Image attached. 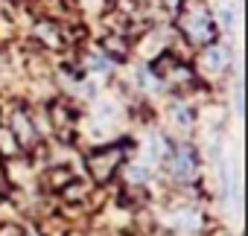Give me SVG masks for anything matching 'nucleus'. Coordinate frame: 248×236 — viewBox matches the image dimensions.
<instances>
[{
  "label": "nucleus",
  "mask_w": 248,
  "mask_h": 236,
  "mask_svg": "<svg viewBox=\"0 0 248 236\" xmlns=\"http://www.w3.org/2000/svg\"><path fill=\"white\" fill-rule=\"evenodd\" d=\"M175 30L196 50L219 41L216 15L210 12V6L204 3V0H181V3L175 6Z\"/></svg>",
  "instance_id": "obj_1"
},
{
  "label": "nucleus",
  "mask_w": 248,
  "mask_h": 236,
  "mask_svg": "<svg viewBox=\"0 0 248 236\" xmlns=\"http://www.w3.org/2000/svg\"><path fill=\"white\" fill-rule=\"evenodd\" d=\"M126 152H129V143H102V146H96V149H91L88 155H85V169H88V175L96 181V184H105V181H111L117 172H120V166L126 163Z\"/></svg>",
  "instance_id": "obj_2"
},
{
  "label": "nucleus",
  "mask_w": 248,
  "mask_h": 236,
  "mask_svg": "<svg viewBox=\"0 0 248 236\" xmlns=\"http://www.w3.org/2000/svg\"><path fill=\"white\" fill-rule=\"evenodd\" d=\"M228 70H231V50L225 44L213 41V44H207V47L199 50L196 67H193L196 79H202V82H219Z\"/></svg>",
  "instance_id": "obj_3"
},
{
  "label": "nucleus",
  "mask_w": 248,
  "mask_h": 236,
  "mask_svg": "<svg viewBox=\"0 0 248 236\" xmlns=\"http://www.w3.org/2000/svg\"><path fill=\"white\" fill-rule=\"evenodd\" d=\"M164 166H167V172H170L172 181H178V184H190V181L199 175V155H196L193 146L178 143V146H170V149H167Z\"/></svg>",
  "instance_id": "obj_4"
},
{
  "label": "nucleus",
  "mask_w": 248,
  "mask_h": 236,
  "mask_svg": "<svg viewBox=\"0 0 248 236\" xmlns=\"http://www.w3.org/2000/svg\"><path fill=\"white\" fill-rule=\"evenodd\" d=\"M9 137H12V140H15V146H18V149H24V152L35 149V146L41 143L38 126H35L32 114H30L27 108H15V111H12V117H9Z\"/></svg>",
  "instance_id": "obj_5"
},
{
  "label": "nucleus",
  "mask_w": 248,
  "mask_h": 236,
  "mask_svg": "<svg viewBox=\"0 0 248 236\" xmlns=\"http://www.w3.org/2000/svg\"><path fill=\"white\" fill-rule=\"evenodd\" d=\"M47 117H50V126H53L56 137H62L64 143H70L73 132H76V123H79V111L67 99H53L50 108H47Z\"/></svg>",
  "instance_id": "obj_6"
},
{
  "label": "nucleus",
  "mask_w": 248,
  "mask_h": 236,
  "mask_svg": "<svg viewBox=\"0 0 248 236\" xmlns=\"http://www.w3.org/2000/svg\"><path fill=\"white\" fill-rule=\"evenodd\" d=\"M67 32H64V27L56 21V18H41L38 24H35V38L44 44V47H50V50H59V47H64V38Z\"/></svg>",
  "instance_id": "obj_7"
},
{
  "label": "nucleus",
  "mask_w": 248,
  "mask_h": 236,
  "mask_svg": "<svg viewBox=\"0 0 248 236\" xmlns=\"http://www.w3.org/2000/svg\"><path fill=\"white\" fill-rule=\"evenodd\" d=\"M44 178H47V187H50L53 192H62V190H67V187L76 181V175H73L67 166H53Z\"/></svg>",
  "instance_id": "obj_8"
},
{
  "label": "nucleus",
  "mask_w": 248,
  "mask_h": 236,
  "mask_svg": "<svg viewBox=\"0 0 248 236\" xmlns=\"http://www.w3.org/2000/svg\"><path fill=\"white\" fill-rule=\"evenodd\" d=\"M0 178H3V163H0Z\"/></svg>",
  "instance_id": "obj_9"
}]
</instances>
